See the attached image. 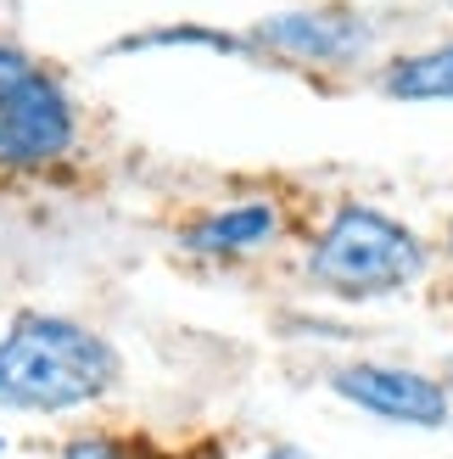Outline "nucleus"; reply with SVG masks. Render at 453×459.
Listing matches in <instances>:
<instances>
[{
	"label": "nucleus",
	"mask_w": 453,
	"mask_h": 459,
	"mask_svg": "<svg viewBox=\"0 0 453 459\" xmlns=\"http://www.w3.org/2000/svg\"><path fill=\"white\" fill-rule=\"evenodd\" d=\"M79 112L62 79L29 56L22 45L0 39V169H45L73 152Z\"/></svg>",
	"instance_id": "7ed1b4c3"
},
{
	"label": "nucleus",
	"mask_w": 453,
	"mask_h": 459,
	"mask_svg": "<svg viewBox=\"0 0 453 459\" xmlns=\"http://www.w3.org/2000/svg\"><path fill=\"white\" fill-rule=\"evenodd\" d=\"M432 269V247L420 241L415 224H403L387 208L370 202H342L320 236L308 241L303 274L336 303H380V297L409 291Z\"/></svg>",
	"instance_id": "f03ea898"
},
{
	"label": "nucleus",
	"mask_w": 453,
	"mask_h": 459,
	"mask_svg": "<svg viewBox=\"0 0 453 459\" xmlns=\"http://www.w3.org/2000/svg\"><path fill=\"white\" fill-rule=\"evenodd\" d=\"M118 386V348L67 314H17L0 336V409L73 415Z\"/></svg>",
	"instance_id": "f257e3e1"
},
{
	"label": "nucleus",
	"mask_w": 453,
	"mask_h": 459,
	"mask_svg": "<svg viewBox=\"0 0 453 459\" xmlns=\"http://www.w3.org/2000/svg\"><path fill=\"white\" fill-rule=\"evenodd\" d=\"M258 459H308L303 448H291V443H275V448H263Z\"/></svg>",
	"instance_id": "9d476101"
},
{
	"label": "nucleus",
	"mask_w": 453,
	"mask_h": 459,
	"mask_svg": "<svg viewBox=\"0 0 453 459\" xmlns=\"http://www.w3.org/2000/svg\"><path fill=\"white\" fill-rule=\"evenodd\" d=\"M280 236V208L275 202H235V208H218L208 219L185 224V241L191 252L201 258H246V252H258Z\"/></svg>",
	"instance_id": "423d86ee"
},
{
	"label": "nucleus",
	"mask_w": 453,
	"mask_h": 459,
	"mask_svg": "<svg viewBox=\"0 0 453 459\" xmlns=\"http://www.w3.org/2000/svg\"><path fill=\"white\" fill-rule=\"evenodd\" d=\"M129 51H218V56H252L246 34L208 29V22H163V29H141L129 39H112V56Z\"/></svg>",
	"instance_id": "6e6552de"
},
{
	"label": "nucleus",
	"mask_w": 453,
	"mask_h": 459,
	"mask_svg": "<svg viewBox=\"0 0 453 459\" xmlns=\"http://www.w3.org/2000/svg\"><path fill=\"white\" fill-rule=\"evenodd\" d=\"M442 247H448V264H453V219H448V236H442Z\"/></svg>",
	"instance_id": "9b49d317"
},
{
	"label": "nucleus",
	"mask_w": 453,
	"mask_h": 459,
	"mask_svg": "<svg viewBox=\"0 0 453 459\" xmlns=\"http://www.w3.org/2000/svg\"><path fill=\"white\" fill-rule=\"evenodd\" d=\"M56 459H124V448L112 443V437H96V431H90V437H73Z\"/></svg>",
	"instance_id": "1a4fd4ad"
},
{
	"label": "nucleus",
	"mask_w": 453,
	"mask_h": 459,
	"mask_svg": "<svg viewBox=\"0 0 453 459\" xmlns=\"http://www.w3.org/2000/svg\"><path fill=\"white\" fill-rule=\"evenodd\" d=\"M325 386L342 403H353L358 415L387 420V426H415V431H437L453 415V393L442 386V376L409 370V364H380V359H353L336 364L325 376Z\"/></svg>",
	"instance_id": "39448f33"
},
{
	"label": "nucleus",
	"mask_w": 453,
	"mask_h": 459,
	"mask_svg": "<svg viewBox=\"0 0 453 459\" xmlns=\"http://www.w3.org/2000/svg\"><path fill=\"white\" fill-rule=\"evenodd\" d=\"M375 17L353 0H320V6H286L246 29L252 56H275L291 67H353L375 51Z\"/></svg>",
	"instance_id": "20e7f679"
},
{
	"label": "nucleus",
	"mask_w": 453,
	"mask_h": 459,
	"mask_svg": "<svg viewBox=\"0 0 453 459\" xmlns=\"http://www.w3.org/2000/svg\"><path fill=\"white\" fill-rule=\"evenodd\" d=\"M442 386H448V393H453V364H448V376H442Z\"/></svg>",
	"instance_id": "f8f14e48"
},
{
	"label": "nucleus",
	"mask_w": 453,
	"mask_h": 459,
	"mask_svg": "<svg viewBox=\"0 0 453 459\" xmlns=\"http://www.w3.org/2000/svg\"><path fill=\"white\" fill-rule=\"evenodd\" d=\"M380 96L415 101V107H448L453 101V39L403 51L380 67Z\"/></svg>",
	"instance_id": "0eeeda50"
}]
</instances>
